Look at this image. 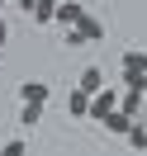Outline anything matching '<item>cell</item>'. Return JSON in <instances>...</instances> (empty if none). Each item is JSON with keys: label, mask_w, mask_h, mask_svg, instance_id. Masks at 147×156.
<instances>
[{"label": "cell", "mask_w": 147, "mask_h": 156, "mask_svg": "<svg viewBox=\"0 0 147 156\" xmlns=\"http://www.w3.org/2000/svg\"><path fill=\"white\" fill-rule=\"evenodd\" d=\"M0 5H5V0H0Z\"/></svg>", "instance_id": "obj_17"}, {"label": "cell", "mask_w": 147, "mask_h": 156, "mask_svg": "<svg viewBox=\"0 0 147 156\" xmlns=\"http://www.w3.org/2000/svg\"><path fill=\"white\" fill-rule=\"evenodd\" d=\"M0 156H29V142L24 137H10V142L0 147Z\"/></svg>", "instance_id": "obj_13"}, {"label": "cell", "mask_w": 147, "mask_h": 156, "mask_svg": "<svg viewBox=\"0 0 147 156\" xmlns=\"http://www.w3.org/2000/svg\"><path fill=\"white\" fill-rule=\"evenodd\" d=\"M81 19H86V5H76V0H62L57 5V24L62 29H76Z\"/></svg>", "instance_id": "obj_4"}, {"label": "cell", "mask_w": 147, "mask_h": 156, "mask_svg": "<svg viewBox=\"0 0 147 156\" xmlns=\"http://www.w3.org/2000/svg\"><path fill=\"white\" fill-rule=\"evenodd\" d=\"M76 33H81V38H86V43H100V38H105V24H100L95 14H86V19L76 24Z\"/></svg>", "instance_id": "obj_7"}, {"label": "cell", "mask_w": 147, "mask_h": 156, "mask_svg": "<svg viewBox=\"0 0 147 156\" xmlns=\"http://www.w3.org/2000/svg\"><path fill=\"white\" fill-rule=\"evenodd\" d=\"M48 95H52L48 80H24L19 85V104H48Z\"/></svg>", "instance_id": "obj_3"}, {"label": "cell", "mask_w": 147, "mask_h": 156, "mask_svg": "<svg viewBox=\"0 0 147 156\" xmlns=\"http://www.w3.org/2000/svg\"><path fill=\"white\" fill-rule=\"evenodd\" d=\"M119 109V90L109 85V90H100L95 99H90V118H95V123H109V114H114Z\"/></svg>", "instance_id": "obj_1"}, {"label": "cell", "mask_w": 147, "mask_h": 156, "mask_svg": "<svg viewBox=\"0 0 147 156\" xmlns=\"http://www.w3.org/2000/svg\"><path fill=\"white\" fill-rule=\"evenodd\" d=\"M142 118H147V104H142Z\"/></svg>", "instance_id": "obj_16"}, {"label": "cell", "mask_w": 147, "mask_h": 156, "mask_svg": "<svg viewBox=\"0 0 147 156\" xmlns=\"http://www.w3.org/2000/svg\"><path fill=\"white\" fill-rule=\"evenodd\" d=\"M76 90H81V95H90V99H95L100 90H109V80H105V71H100V66H86V71L76 76Z\"/></svg>", "instance_id": "obj_2"}, {"label": "cell", "mask_w": 147, "mask_h": 156, "mask_svg": "<svg viewBox=\"0 0 147 156\" xmlns=\"http://www.w3.org/2000/svg\"><path fill=\"white\" fill-rule=\"evenodd\" d=\"M5 38H10V24H5V19H0V48H5Z\"/></svg>", "instance_id": "obj_14"}, {"label": "cell", "mask_w": 147, "mask_h": 156, "mask_svg": "<svg viewBox=\"0 0 147 156\" xmlns=\"http://www.w3.org/2000/svg\"><path fill=\"white\" fill-rule=\"evenodd\" d=\"M123 76H147V48H128L123 52Z\"/></svg>", "instance_id": "obj_5"}, {"label": "cell", "mask_w": 147, "mask_h": 156, "mask_svg": "<svg viewBox=\"0 0 147 156\" xmlns=\"http://www.w3.org/2000/svg\"><path fill=\"white\" fill-rule=\"evenodd\" d=\"M38 118H43V104H19V123L24 128H33Z\"/></svg>", "instance_id": "obj_12"}, {"label": "cell", "mask_w": 147, "mask_h": 156, "mask_svg": "<svg viewBox=\"0 0 147 156\" xmlns=\"http://www.w3.org/2000/svg\"><path fill=\"white\" fill-rule=\"evenodd\" d=\"M33 5H38V0H19V10H29V14H33Z\"/></svg>", "instance_id": "obj_15"}, {"label": "cell", "mask_w": 147, "mask_h": 156, "mask_svg": "<svg viewBox=\"0 0 147 156\" xmlns=\"http://www.w3.org/2000/svg\"><path fill=\"white\" fill-rule=\"evenodd\" d=\"M133 123H138V118H128V114H119V109H114L105 128H109V133H123V137H128V128H133Z\"/></svg>", "instance_id": "obj_11"}, {"label": "cell", "mask_w": 147, "mask_h": 156, "mask_svg": "<svg viewBox=\"0 0 147 156\" xmlns=\"http://www.w3.org/2000/svg\"><path fill=\"white\" fill-rule=\"evenodd\" d=\"M67 114H71V118H90V95L71 90V95H67Z\"/></svg>", "instance_id": "obj_8"}, {"label": "cell", "mask_w": 147, "mask_h": 156, "mask_svg": "<svg viewBox=\"0 0 147 156\" xmlns=\"http://www.w3.org/2000/svg\"><path fill=\"white\" fill-rule=\"evenodd\" d=\"M57 5L62 0H38L33 5V24H57Z\"/></svg>", "instance_id": "obj_9"}, {"label": "cell", "mask_w": 147, "mask_h": 156, "mask_svg": "<svg viewBox=\"0 0 147 156\" xmlns=\"http://www.w3.org/2000/svg\"><path fill=\"white\" fill-rule=\"evenodd\" d=\"M142 104H147V99L133 95V90H123V95H119V114H128V118H142Z\"/></svg>", "instance_id": "obj_6"}, {"label": "cell", "mask_w": 147, "mask_h": 156, "mask_svg": "<svg viewBox=\"0 0 147 156\" xmlns=\"http://www.w3.org/2000/svg\"><path fill=\"white\" fill-rule=\"evenodd\" d=\"M128 147H133V151H147V118H138V123L128 128Z\"/></svg>", "instance_id": "obj_10"}]
</instances>
